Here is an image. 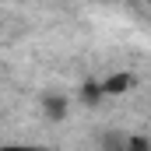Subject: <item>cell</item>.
I'll list each match as a JSON object with an SVG mask.
<instances>
[{
	"label": "cell",
	"instance_id": "obj_4",
	"mask_svg": "<svg viewBox=\"0 0 151 151\" xmlns=\"http://www.w3.org/2000/svg\"><path fill=\"white\" fill-rule=\"evenodd\" d=\"M127 151H151V141L144 134H127Z\"/></svg>",
	"mask_w": 151,
	"mask_h": 151
},
{
	"label": "cell",
	"instance_id": "obj_5",
	"mask_svg": "<svg viewBox=\"0 0 151 151\" xmlns=\"http://www.w3.org/2000/svg\"><path fill=\"white\" fill-rule=\"evenodd\" d=\"M0 151H56V148H49V144H4Z\"/></svg>",
	"mask_w": 151,
	"mask_h": 151
},
{
	"label": "cell",
	"instance_id": "obj_3",
	"mask_svg": "<svg viewBox=\"0 0 151 151\" xmlns=\"http://www.w3.org/2000/svg\"><path fill=\"white\" fill-rule=\"evenodd\" d=\"M102 151H127V134L123 130H109L102 137Z\"/></svg>",
	"mask_w": 151,
	"mask_h": 151
},
{
	"label": "cell",
	"instance_id": "obj_2",
	"mask_svg": "<svg viewBox=\"0 0 151 151\" xmlns=\"http://www.w3.org/2000/svg\"><path fill=\"white\" fill-rule=\"evenodd\" d=\"M39 109H42V116L49 123H60V119H67V113H70V99L60 95V91H46L39 99Z\"/></svg>",
	"mask_w": 151,
	"mask_h": 151
},
{
	"label": "cell",
	"instance_id": "obj_1",
	"mask_svg": "<svg viewBox=\"0 0 151 151\" xmlns=\"http://www.w3.org/2000/svg\"><path fill=\"white\" fill-rule=\"evenodd\" d=\"M134 84H137V77L130 74V70H116V74L99 81V91H102V99H119V95H127Z\"/></svg>",
	"mask_w": 151,
	"mask_h": 151
}]
</instances>
